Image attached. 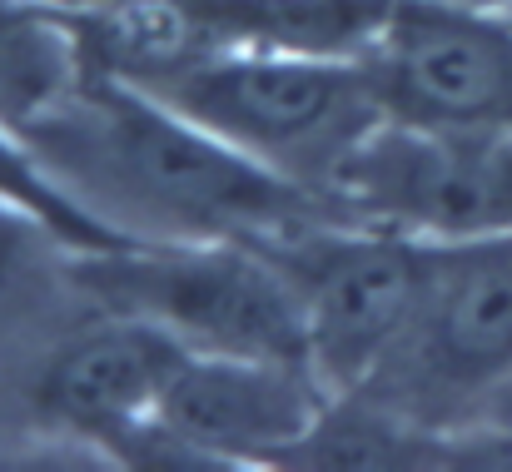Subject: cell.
I'll use <instances>...</instances> for the list:
<instances>
[{"instance_id": "6da1fadb", "label": "cell", "mask_w": 512, "mask_h": 472, "mask_svg": "<svg viewBox=\"0 0 512 472\" xmlns=\"http://www.w3.org/2000/svg\"><path fill=\"white\" fill-rule=\"evenodd\" d=\"M45 174L120 239H279L329 199L194 125L160 95L90 70L65 100L20 125Z\"/></svg>"}, {"instance_id": "7a4b0ae2", "label": "cell", "mask_w": 512, "mask_h": 472, "mask_svg": "<svg viewBox=\"0 0 512 472\" xmlns=\"http://www.w3.org/2000/svg\"><path fill=\"white\" fill-rule=\"evenodd\" d=\"M140 90L319 199H329L343 164L388 120L368 65L348 55L209 50Z\"/></svg>"}, {"instance_id": "3957f363", "label": "cell", "mask_w": 512, "mask_h": 472, "mask_svg": "<svg viewBox=\"0 0 512 472\" xmlns=\"http://www.w3.org/2000/svg\"><path fill=\"white\" fill-rule=\"evenodd\" d=\"M70 279L105 309L160 323L194 353L309 363L304 309L264 244L249 239H130L70 254Z\"/></svg>"}, {"instance_id": "277c9868", "label": "cell", "mask_w": 512, "mask_h": 472, "mask_svg": "<svg viewBox=\"0 0 512 472\" xmlns=\"http://www.w3.org/2000/svg\"><path fill=\"white\" fill-rule=\"evenodd\" d=\"M264 249L299 294L314 378L334 398L368 393L413 328L428 279V239L319 214L279 239H264Z\"/></svg>"}, {"instance_id": "5b68a950", "label": "cell", "mask_w": 512, "mask_h": 472, "mask_svg": "<svg viewBox=\"0 0 512 472\" xmlns=\"http://www.w3.org/2000/svg\"><path fill=\"white\" fill-rule=\"evenodd\" d=\"M512 378V229L428 239V279L413 328L358 403L413 428L478 418Z\"/></svg>"}, {"instance_id": "8992f818", "label": "cell", "mask_w": 512, "mask_h": 472, "mask_svg": "<svg viewBox=\"0 0 512 472\" xmlns=\"http://www.w3.org/2000/svg\"><path fill=\"white\" fill-rule=\"evenodd\" d=\"M343 219L388 224L423 239L512 229L508 130H418L383 120L329 189Z\"/></svg>"}, {"instance_id": "52a82bcc", "label": "cell", "mask_w": 512, "mask_h": 472, "mask_svg": "<svg viewBox=\"0 0 512 472\" xmlns=\"http://www.w3.org/2000/svg\"><path fill=\"white\" fill-rule=\"evenodd\" d=\"M388 120L418 130H508L512 15L453 0H398L363 55Z\"/></svg>"}, {"instance_id": "ba28073f", "label": "cell", "mask_w": 512, "mask_h": 472, "mask_svg": "<svg viewBox=\"0 0 512 472\" xmlns=\"http://www.w3.org/2000/svg\"><path fill=\"white\" fill-rule=\"evenodd\" d=\"M329 408L334 393L309 363L189 353L155 413L150 443L199 463H289Z\"/></svg>"}, {"instance_id": "9c48e42d", "label": "cell", "mask_w": 512, "mask_h": 472, "mask_svg": "<svg viewBox=\"0 0 512 472\" xmlns=\"http://www.w3.org/2000/svg\"><path fill=\"white\" fill-rule=\"evenodd\" d=\"M189 353L194 348H184L160 323L105 314V323L75 333L50 353L35 398L60 428L105 448L150 443L155 413Z\"/></svg>"}, {"instance_id": "30bf717a", "label": "cell", "mask_w": 512, "mask_h": 472, "mask_svg": "<svg viewBox=\"0 0 512 472\" xmlns=\"http://www.w3.org/2000/svg\"><path fill=\"white\" fill-rule=\"evenodd\" d=\"M398 0H179L199 50H299L363 60Z\"/></svg>"}, {"instance_id": "8fae6325", "label": "cell", "mask_w": 512, "mask_h": 472, "mask_svg": "<svg viewBox=\"0 0 512 472\" xmlns=\"http://www.w3.org/2000/svg\"><path fill=\"white\" fill-rule=\"evenodd\" d=\"M0 199L15 204V209H25L40 229H50L65 254H95V249L130 244V239L110 234L100 219H90V214L45 174V164L35 159V150L20 140V130L5 125V120H0Z\"/></svg>"}, {"instance_id": "7c38bea8", "label": "cell", "mask_w": 512, "mask_h": 472, "mask_svg": "<svg viewBox=\"0 0 512 472\" xmlns=\"http://www.w3.org/2000/svg\"><path fill=\"white\" fill-rule=\"evenodd\" d=\"M35 239H55V234H50V229H40L25 209H15V204H5V199H0V284L20 274V264L30 259Z\"/></svg>"}, {"instance_id": "4fadbf2b", "label": "cell", "mask_w": 512, "mask_h": 472, "mask_svg": "<svg viewBox=\"0 0 512 472\" xmlns=\"http://www.w3.org/2000/svg\"><path fill=\"white\" fill-rule=\"evenodd\" d=\"M45 5H55L65 15H90V10H105V5H120V0H45Z\"/></svg>"}, {"instance_id": "5bb4252c", "label": "cell", "mask_w": 512, "mask_h": 472, "mask_svg": "<svg viewBox=\"0 0 512 472\" xmlns=\"http://www.w3.org/2000/svg\"><path fill=\"white\" fill-rule=\"evenodd\" d=\"M25 5H30V0H0V35H5V25H10Z\"/></svg>"}, {"instance_id": "9a60e30c", "label": "cell", "mask_w": 512, "mask_h": 472, "mask_svg": "<svg viewBox=\"0 0 512 472\" xmlns=\"http://www.w3.org/2000/svg\"><path fill=\"white\" fill-rule=\"evenodd\" d=\"M453 5H473V10H512V0H453Z\"/></svg>"}, {"instance_id": "2e32d148", "label": "cell", "mask_w": 512, "mask_h": 472, "mask_svg": "<svg viewBox=\"0 0 512 472\" xmlns=\"http://www.w3.org/2000/svg\"><path fill=\"white\" fill-rule=\"evenodd\" d=\"M508 15H512V10H508Z\"/></svg>"}]
</instances>
